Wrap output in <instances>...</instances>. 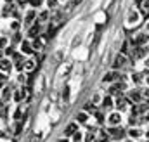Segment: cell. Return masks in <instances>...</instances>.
I'll list each match as a JSON object with an SVG mask.
<instances>
[{"label":"cell","instance_id":"35","mask_svg":"<svg viewBox=\"0 0 149 142\" xmlns=\"http://www.w3.org/2000/svg\"><path fill=\"white\" fill-rule=\"evenodd\" d=\"M33 59L37 61V64L40 66V63L43 61V52H35V56H33Z\"/></svg>","mask_w":149,"mask_h":142},{"label":"cell","instance_id":"7","mask_svg":"<svg viewBox=\"0 0 149 142\" xmlns=\"http://www.w3.org/2000/svg\"><path fill=\"white\" fill-rule=\"evenodd\" d=\"M0 71H2L3 74H10V73L14 71V63H12V59L2 57V59H0Z\"/></svg>","mask_w":149,"mask_h":142},{"label":"cell","instance_id":"21","mask_svg":"<svg viewBox=\"0 0 149 142\" xmlns=\"http://www.w3.org/2000/svg\"><path fill=\"white\" fill-rule=\"evenodd\" d=\"M102 99H104V95H102L101 92H94L92 97H90V102H92L94 106H101V104H102Z\"/></svg>","mask_w":149,"mask_h":142},{"label":"cell","instance_id":"38","mask_svg":"<svg viewBox=\"0 0 149 142\" xmlns=\"http://www.w3.org/2000/svg\"><path fill=\"white\" fill-rule=\"evenodd\" d=\"M63 57H64L63 49H57V52H56V59H57V61H63ZM63 63H64V61H63Z\"/></svg>","mask_w":149,"mask_h":142},{"label":"cell","instance_id":"5","mask_svg":"<svg viewBox=\"0 0 149 142\" xmlns=\"http://www.w3.org/2000/svg\"><path fill=\"white\" fill-rule=\"evenodd\" d=\"M106 123H108L109 128L120 127V123H121V113H120V111H113V113H109L108 118H106Z\"/></svg>","mask_w":149,"mask_h":142},{"label":"cell","instance_id":"12","mask_svg":"<svg viewBox=\"0 0 149 142\" xmlns=\"http://www.w3.org/2000/svg\"><path fill=\"white\" fill-rule=\"evenodd\" d=\"M128 101L134 102V104H141V102L144 101V95H142V92H139V90H130V92H128Z\"/></svg>","mask_w":149,"mask_h":142},{"label":"cell","instance_id":"43","mask_svg":"<svg viewBox=\"0 0 149 142\" xmlns=\"http://www.w3.org/2000/svg\"><path fill=\"white\" fill-rule=\"evenodd\" d=\"M144 61H146V66H148V68H149V56H148V57H146V59H144Z\"/></svg>","mask_w":149,"mask_h":142},{"label":"cell","instance_id":"46","mask_svg":"<svg viewBox=\"0 0 149 142\" xmlns=\"http://www.w3.org/2000/svg\"><path fill=\"white\" fill-rule=\"evenodd\" d=\"M57 142H66V141H64V139H61V141H57Z\"/></svg>","mask_w":149,"mask_h":142},{"label":"cell","instance_id":"9","mask_svg":"<svg viewBox=\"0 0 149 142\" xmlns=\"http://www.w3.org/2000/svg\"><path fill=\"white\" fill-rule=\"evenodd\" d=\"M42 35V24L40 23H35V24H31L28 30H26V38H30V40H33V38H37V36Z\"/></svg>","mask_w":149,"mask_h":142},{"label":"cell","instance_id":"1","mask_svg":"<svg viewBox=\"0 0 149 142\" xmlns=\"http://www.w3.org/2000/svg\"><path fill=\"white\" fill-rule=\"evenodd\" d=\"M37 16H38L37 9H31V7H30V9H26V10H24V14H23V19H21V21H23V26L28 30L31 24H35V23H37Z\"/></svg>","mask_w":149,"mask_h":142},{"label":"cell","instance_id":"14","mask_svg":"<svg viewBox=\"0 0 149 142\" xmlns=\"http://www.w3.org/2000/svg\"><path fill=\"white\" fill-rule=\"evenodd\" d=\"M38 68V64H37V61L33 59V57H26V61H24V73H33V71H37Z\"/></svg>","mask_w":149,"mask_h":142},{"label":"cell","instance_id":"40","mask_svg":"<svg viewBox=\"0 0 149 142\" xmlns=\"http://www.w3.org/2000/svg\"><path fill=\"white\" fill-rule=\"evenodd\" d=\"M142 95H144V99H148L149 101V88H146V90L142 92Z\"/></svg>","mask_w":149,"mask_h":142},{"label":"cell","instance_id":"19","mask_svg":"<svg viewBox=\"0 0 149 142\" xmlns=\"http://www.w3.org/2000/svg\"><path fill=\"white\" fill-rule=\"evenodd\" d=\"M134 57L135 59H142V57L146 59L148 57V49L146 47H135L134 49Z\"/></svg>","mask_w":149,"mask_h":142},{"label":"cell","instance_id":"33","mask_svg":"<svg viewBox=\"0 0 149 142\" xmlns=\"http://www.w3.org/2000/svg\"><path fill=\"white\" fill-rule=\"evenodd\" d=\"M83 139H85V135H83V132H80V130L74 134L73 137H71V141H73V142H81Z\"/></svg>","mask_w":149,"mask_h":142},{"label":"cell","instance_id":"15","mask_svg":"<svg viewBox=\"0 0 149 142\" xmlns=\"http://www.w3.org/2000/svg\"><path fill=\"white\" fill-rule=\"evenodd\" d=\"M61 99H63L64 104H68V102L71 101V85H70V83H66V85L63 87V90H61Z\"/></svg>","mask_w":149,"mask_h":142},{"label":"cell","instance_id":"36","mask_svg":"<svg viewBox=\"0 0 149 142\" xmlns=\"http://www.w3.org/2000/svg\"><path fill=\"white\" fill-rule=\"evenodd\" d=\"M95 120H97V123H104L106 120H104V114L101 113V111H95Z\"/></svg>","mask_w":149,"mask_h":142},{"label":"cell","instance_id":"17","mask_svg":"<svg viewBox=\"0 0 149 142\" xmlns=\"http://www.w3.org/2000/svg\"><path fill=\"white\" fill-rule=\"evenodd\" d=\"M74 118H76V123H78V125H87V123H88L90 114H88V113H85V111H78Z\"/></svg>","mask_w":149,"mask_h":142},{"label":"cell","instance_id":"42","mask_svg":"<svg viewBox=\"0 0 149 142\" xmlns=\"http://www.w3.org/2000/svg\"><path fill=\"white\" fill-rule=\"evenodd\" d=\"M71 0H59V3H70Z\"/></svg>","mask_w":149,"mask_h":142},{"label":"cell","instance_id":"34","mask_svg":"<svg viewBox=\"0 0 149 142\" xmlns=\"http://www.w3.org/2000/svg\"><path fill=\"white\" fill-rule=\"evenodd\" d=\"M83 141L85 142H95V134H94V132H87Z\"/></svg>","mask_w":149,"mask_h":142},{"label":"cell","instance_id":"26","mask_svg":"<svg viewBox=\"0 0 149 142\" xmlns=\"http://www.w3.org/2000/svg\"><path fill=\"white\" fill-rule=\"evenodd\" d=\"M28 3H30V7H31V9L40 10V9L45 5V0H28Z\"/></svg>","mask_w":149,"mask_h":142},{"label":"cell","instance_id":"41","mask_svg":"<svg viewBox=\"0 0 149 142\" xmlns=\"http://www.w3.org/2000/svg\"><path fill=\"white\" fill-rule=\"evenodd\" d=\"M2 2H3V3H14L16 0H2Z\"/></svg>","mask_w":149,"mask_h":142},{"label":"cell","instance_id":"13","mask_svg":"<svg viewBox=\"0 0 149 142\" xmlns=\"http://www.w3.org/2000/svg\"><path fill=\"white\" fill-rule=\"evenodd\" d=\"M71 71H73V64H71V63H63L57 74H59V78H68Z\"/></svg>","mask_w":149,"mask_h":142},{"label":"cell","instance_id":"30","mask_svg":"<svg viewBox=\"0 0 149 142\" xmlns=\"http://www.w3.org/2000/svg\"><path fill=\"white\" fill-rule=\"evenodd\" d=\"M95 107H97V106H94V104L88 101V102H85V104H83V109H81V111H85V113H88V114H90V113H95V111H97Z\"/></svg>","mask_w":149,"mask_h":142},{"label":"cell","instance_id":"16","mask_svg":"<svg viewBox=\"0 0 149 142\" xmlns=\"http://www.w3.org/2000/svg\"><path fill=\"white\" fill-rule=\"evenodd\" d=\"M21 28H23V21H21V19H10V21H9V31L19 33Z\"/></svg>","mask_w":149,"mask_h":142},{"label":"cell","instance_id":"22","mask_svg":"<svg viewBox=\"0 0 149 142\" xmlns=\"http://www.w3.org/2000/svg\"><path fill=\"white\" fill-rule=\"evenodd\" d=\"M10 45V36L9 35H0V50H5Z\"/></svg>","mask_w":149,"mask_h":142},{"label":"cell","instance_id":"25","mask_svg":"<svg viewBox=\"0 0 149 142\" xmlns=\"http://www.w3.org/2000/svg\"><path fill=\"white\" fill-rule=\"evenodd\" d=\"M132 139H139L141 135H142V130H139V128H135V127H130L128 128V132H127Z\"/></svg>","mask_w":149,"mask_h":142},{"label":"cell","instance_id":"45","mask_svg":"<svg viewBox=\"0 0 149 142\" xmlns=\"http://www.w3.org/2000/svg\"><path fill=\"white\" fill-rule=\"evenodd\" d=\"M146 135H148V139H149V130H148V132H146Z\"/></svg>","mask_w":149,"mask_h":142},{"label":"cell","instance_id":"18","mask_svg":"<svg viewBox=\"0 0 149 142\" xmlns=\"http://www.w3.org/2000/svg\"><path fill=\"white\" fill-rule=\"evenodd\" d=\"M78 127H80V125H78L76 121H73V123H70V125H68V127L64 128V137H73L74 134L78 132Z\"/></svg>","mask_w":149,"mask_h":142},{"label":"cell","instance_id":"8","mask_svg":"<svg viewBox=\"0 0 149 142\" xmlns=\"http://www.w3.org/2000/svg\"><path fill=\"white\" fill-rule=\"evenodd\" d=\"M50 19H52V10H49V9H40V10H38L37 23L47 24V23H50Z\"/></svg>","mask_w":149,"mask_h":142},{"label":"cell","instance_id":"27","mask_svg":"<svg viewBox=\"0 0 149 142\" xmlns=\"http://www.w3.org/2000/svg\"><path fill=\"white\" fill-rule=\"evenodd\" d=\"M102 107H113L114 106V99H113V95H104V99H102V104H101Z\"/></svg>","mask_w":149,"mask_h":142},{"label":"cell","instance_id":"23","mask_svg":"<svg viewBox=\"0 0 149 142\" xmlns=\"http://www.w3.org/2000/svg\"><path fill=\"white\" fill-rule=\"evenodd\" d=\"M130 80H132V83H134V85H141V83H142V80H144V74H142V73H132Z\"/></svg>","mask_w":149,"mask_h":142},{"label":"cell","instance_id":"37","mask_svg":"<svg viewBox=\"0 0 149 142\" xmlns=\"http://www.w3.org/2000/svg\"><path fill=\"white\" fill-rule=\"evenodd\" d=\"M81 42V38H80V35H74V38H73V42H71V49H76V45Z\"/></svg>","mask_w":149,"mask_h":142},{"label":"cell","instance_id":"48","mask_svg":"<svg viewBox=\"0 0 149 142\" xmlns=\"http://www.w3.org/2000/svg\"><path fill=\"white\" fill-rule=\"evenodd\" d=\"M148 142H149V141H148Z\"/></svg>","mask_w":149,"mask_h":142},{"label":"cell","instance_id":"11","mask_svg":"<svg viewBox=\"0 0 149 142\" xmlns=\"http://www.w3.org/2000/svg\"><path fill=\"white\" fill-rule=\"evenodd\" d=\"M128 63V57H127V54H116V57H114V61H113V70H120V68H123L125 64Z\"/></svg>","mask_w":149,"mask_h":142},{"label":"cell","instance_id":"32","mask_svg":"<svg viewBox=\"0 0 149 142\" xmlns=\"http://www.w3.org/2000/svg\"><path fill=\"white\" fill-rule=\"evenodd\" d=\"M109 134H111V135H114V137H121L125 132H123L120 127H114V128H109Z\"/></svg>","mask_w":149,"mask_h":142},{"label":"cell","instance_id":"47","mask_svg":"<svg viewBox=\"0 0 149 142\" xmlns=\"http://www.w3.org/2000/svg\"><path fill=\"white\" fill-rule=\"evenodd\" d=\"M127 142H132V141H127Z\"/></svg>","mask_w":149,"mask_h":142},{"label":"cell","instance_id":"44","mask_svg":"<svg viewBox=\"0 0 149 142\" xmlns=\"http://www.w3.org/2000/svg\"><path fill=\"white\" fill-rule=\"evenodd\" d=\"M146 120H148V121H149V111H148V113H146Z\"/></svg>","mask_w":149,"mask_h":142},{"label":"cell","instance_id":"29","mask_svg":"<svg viewBox=\"0 0 149 142\" xmlns=\"http://www.w3.org/2000/svg\"><path fill=\"white\" fill-rule=\"evenodd\" d=\"M26 61V59H24ZM24 61H16L14 63V71L19 74V73H24Z\"/></svg>","mask_w":149,"mask_h":142},{"label":"cell","instance_id":"4","mask_svg":"<svg viewBox=\"0 0 149 142\" xmlns=\"http://www.w3.org/2000/svg\"><path fill=\"white\" fill-rule=\"evenodd\" d=\"M16 3H3L0 7V19H12L16 12Z\"/></svg>","mask_w":149,"mask_h":142},{"label":"cell","instance_id":"2","mask_svg":"<svg viewBox=\"0 0 149 142\" xmlns=\"http://www.w3.org/2000/svg\"><path fill=\"white\" fill-rule=\"evenodd\" d=\"M141 23V12L137 10V9H128V12H127V17H125V24L128 26V28H132V26H137Z\"/></svg>","mask_w":149,"mask_h":142},{"label":"cell","instance_id":"6","mask_svg":"<svg viewBox=\"0 0 149 142\" xmlns=\"http://www.w3.org/2000/svg\"><path fill=\"white\" fill-rule=\"evenodd\" d=\"M12 95H14V88H12L10 85H5V87L0 90V102H3V104L10 102V101H12Z\"/></svg>","mask_w":149,"mask_h":142},{"label":"cell","instance_id":"20","mask_svg":"<svg viewBox=\"0 0 149 142\" xmlns=\"http://www.w3.org/2000/svg\"><path fill=\"white\" fill-rule=\"evenodd\" d=\"M31 45H33L35 52H43V49H45V43L42 42V38H40V36H37V38H33V40H31Z\"/></svg>","mask_w":149,"mask_h":142},{"label":"cell","instance_id":"3","mask_svg":"<svg viewBox=\"0 0 149 142\" xmlns=\"http://www.w3.org/2000/svg\"><path fill=\"white\" fill-rule=\"evenodd\" d=\"M17 50H19L24 57H33V56H35V49H33L30 38H24V40L21 42V45L17 47Z\"/></svg>","mask_w":149,"mask_h":142},{"label":"cell","instance_id":"24","mask_svg":"<svg viewBox=\"0 0 149 142\" xmlns=\"http://www.w3.org/2000/svg\"><path fill=\"white\" fill-rule=\"evenodd\" d=\"M57 7H59V0H45V9H49V10H57Z\"/></svg>","mask_w":149,"mask_h":142},{"label":"cell","instance_id":"39","mask_svg":"<svg viewBox=\"0 0 149 142\" xmlns=\"http://www.w3.org/2000/svg\"><path fill=\"white\" fill-rule=\"evenodd\" d=\"M81 2H83V0H71V2H70V5H71V7H78Z\"/></svg>","mask_w":149,"mask_h":142},{"label":"cell","instance_id":"31","mask_svg":"<svg viewBox=\"0 0 149 142\" xmlns=\"http://www.w3.org/2000/svg\"><path fill=\"white\" fill-rule=\"evenodd\" d=\"M16 52H17V50H16V49H14L12 45H9V47H7V49L3 50V56H5V57H9V59H12Z\"/></svg>","mask_w":149,"mask_h":142},{"label":"cell","instance_id":"28","mask_svg":"<svg viewBox=\"0 0 149 142\" xmlns=\"http://www.w3.org/2000/svg\"><path fill=\"white\" fill-rule=\"evenodd\" d=\"M24 38H23V35L21 33H12V36H10V45L12 43H17V45H21V42H23Z\"/></svg>","mask_w":149,"mask_h":142},{"label":"cell","instance_id":"10","mask_svg":"<svg viewBox=\"0 0 149 142\" xmlns=\"http://www.w3.org/2000/svg\"><path fill=\"white\" fill-rule=\"evenodd\" d=\"M118 80H121V76H120V73L116 70L108 71V73H104V76H102V83H116Z\"/></svg>","mask_w":149,"mask_h":142}]
</instances>
